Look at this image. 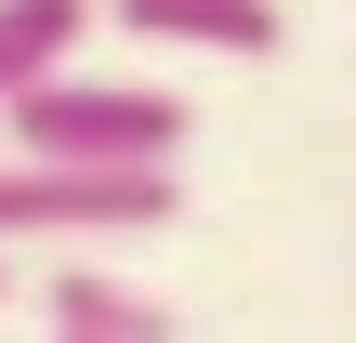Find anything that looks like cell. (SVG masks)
<instances>
[{"mask_svg":"<svg viewBox=\"0 0 356 343\" xmlns=\"http://www.w3.org/2000/svg\"><path fill=\"white\" fill-rule=\"evenodd\" d=\"M185 212L172 159H0V251L40 238H159Z\"/></svg>","mask_w":356,"mask_h":343,"instance_id":"6da1fadb","label":"cell"},{"mask_svg":"<svg viewBox=\"0 0 356 343\" xmlns=\"http://www.w3.org/2000/svg\"><path fill=\"white\" fill-rule=\"evenodd\" d=\"M0 132H13V159H172L185 145V93H159V79H40V93H13L0 106Z\"/></svg>","mask_w":356,"mask_h":343,"instance_id":"7a4b0ae2","label":"cell"},{"mask_svg":"<svg viewBox=\"0 0 356 343\" xmlns=\"http://www.w3.org/2000/svg\"><path fill=\"white\" fill-rule=\"evenodd\" d=\"M40 317H53V343H185L145 278H106V264H53L40 278Z\"/></svg>","mask_w":356,"mask_h":343,"instance_id":"3957f363","label":"cell"},{"mask_svg":"<svg viewBox=\"0 0 356 343\" xmlns=\"http://www.w3.org/2000/svg\"><path fill=\"white\" fill-rule=\"evenodd\" d=\"M119 26L185 53H277V0H119Z\"/></svg>","mask_w":356,"mask_h":343,"instance_id":"277c9868","label":"cell"},{"mask_svg":"<svg viewBox=\"0 0 356 343\" xmlns=\"http://www.w3.org/2000/svg\"><path fill=\"white\" fill-rule=\"evenodd\" d=\"M79 26H92V0H0V106L40 93V79H66Z\"/></svg>","mask_w":356,"mask_h":343,"instance_id":"5b68a950","label":"cell"},{"mask_svg":"<svg viewBox=\"0 0 356 343\" xmlns=\"http://www.w3.org/2000/svg\"><path fill=\"white\" fill-rule=\"evenodd\" d=\"M0 304H13V264H0Z\"/></svg>","mask_w":356,"mask_h":343,"instance_id":"8992f818","label":"cell"}]
</instances>
